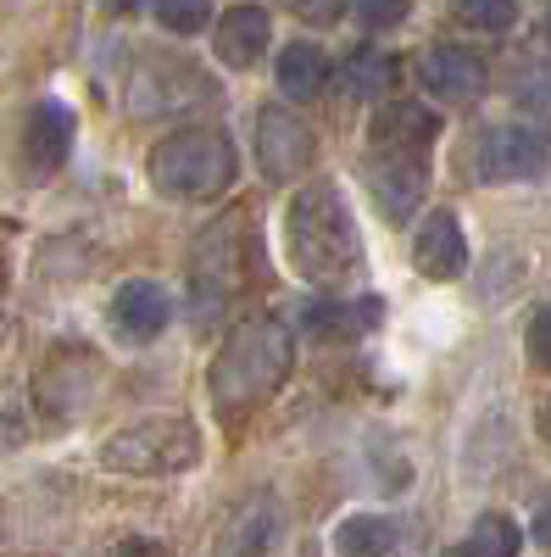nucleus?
Masks as SVG:
<instances>
[{"mask_svg": "<svg viewBox=\"0 0 551 557\" xmlns=\"http://www.w3.org/2000/svg\"><path fill=\"white\" fill-rule=\"evenodd\" d=\"M518 546H524L518 519H508V513H479L463 541L446 546V557H518Z\"/></svg>", "mask_w": 551, "mask_h": 557, "instance_id": "obj_20", "label": "nucleus"}, {"mask_svg": "<svg viewBox=\"0 0 551 557\" xmlns=\"http://www.w3.org/2000/svg\"><path fill=\"white\" fill-rule=\"evenodd\" d=\"M529 530H535V546H540V552H551V491L535 502V519H529Z\"/></svg>", "mask_w": 551, "mask_h": 557, "instance_id": "obj_29", "label": "nucleus"}, {"mask_svg": "<svg viewBox=\"0 0 551 557\" xmlns=\"http://www.w3.org/2000/svg\"><path fill=\"white\" fill-rule=\"evenodd\" d=\"M285 257L306 285H346L362 268V235L351 201L335 178H312L290 196L285 212Z\"/></svg>", "mask_w": 551, "mask_h": 557, "instance_id": "obj_3", "label": "nucleus"}, {"mask_svg": "<svg viewBox=\"0 0 551 557\" xmlns=\"http://www.w3.org/2000/svg\"><path fill=\"white\" fill-rule=\"evenodd\" d=\"M101 380H107L101 351H89V346H78V341L51 346V351H45V362H39V374H34L39 412L57 418V424H73V418H84L89 401L101 396Z\"/></svg>", "mask_w": 551, "mask_h": 557, "instance_id": "obj_9", "label": "nucleus"}, {"mask_svg": "<svg viewBox=\"0 0 551 557\" xmlns=\"http://www.w3.org/2000/svg\"><path fill=\"white\" fill-rule=\"evenodd\" d=\"M524 351H529V362L540 368V374H551V307H540V312L529 318V330H524Z\"/></svg>", "mask_w": 551, "mask_h": 557, "instance_id": "obj_26", "label": "nucleus"}, {"mask_svg": "<svg viewBox=\"0 0 551 557\" xmlns=\"http://www.w3.org/2000/svg\"><path fill=\"white\" fill-rule=\"evenodd\" d=\"M301 17H306V23H329V28H335V23L346 17V7H301Z\"/></svg>", "mask_w": 551, "mask_h": 557, "instance_id": "obj_30", "label": "nucleus"}, {"mask_svg": "<svg viewBox=\"0 0 551 557\" xmlns=\"http://www.w3.org/2000/svg\"><path fill=\"white\" fill-rule=\"evenodd\" d=\"M474 168L490 184H518V178H540L551 168V139L546 128H524V123H496L479 134L474 146Z\"/></svg>", "mask_w": 551, "mask_h": 557, "instance_id": "obj_11", "label": "nucleus"}, {"mask_svg": "<svg viewBox=\"0 0 551 557\" xmlns=\"http://www.w3.org/2000/svg\"><path fill=\"white\" fill-rule=\"evenodd\" d=\"M317 162V134L285 101H267L256 112V168L267 184H296Z\"/></svg>", "mask_w": 551, "mask_h": 557, "instance_id": "obj_10", "label": "nucleus"}, {"mask_svg": "<svg viewBox=\"0 0 551 557\" xmlns=\"http://www.w3.org/2000/svg\"><path fill=\"white\" fill-rule=\"evenodd\" d=\"M112 557H167V546L151 541V535H123V541L112 546Z\"/></svg>", "mask_w": 551, "mask_h": 557, "instance_id": "obj_28", "label": "nucleus"}, {"mask_svg": "<svg viewBox=\"0 0 551 557\" xmlns=\"http://www.w3.org/2000/svg\"><path fill=\"white\" fill-rule=\"evenodd\" d=\"M396 541H401L396 519H385V513H351L335 530V557H390Z\"/></svg>", "mask_w": 551, "mask_h": 557, "instance_id": "obj_19", "label": "nucleus"}, {"mask_svg": "<svg viewBox=\"0 0 551 557\" xmlns=\"http://www.w3.org/2000/svg\"><path fill=\"white\" fill-rule=\"evenodd\" d=\"M412 268L424 278H456L468 268V235L456 212H429L418 223V235H412Z\"/></svg>", "mask_w": 551, "mask_h": 557, "instance_id": "obj_15", "label": "nucleus"}, {"mask_svg": "<svg viewBox=\"0 0 551 557\" xmlns=\"http://www.w3.org/2000/svg\"><path fill=\"white\" fill-rule=\"evenodd\" d=\"M262 278V246H256V212H223L201 228V240L190 251V318L217 323L251 285Z\"/></svg>", "mask_w": 551, "mask_h": 557, "instance_id": "obj_4", "label": "nucleus"}, {"mask_svg": "<svg viewBox=\"0 0 551 557\" xmlns=\"http://www.w3.org/2000/svg\"><path fill=\"white\" fill-rule=\"evenodd\" d=\"M390 73H396V62L385 51H374V45H362V51L346 62V89H351L356 101H374L379 89L390 84Z\"/></svg>", "mask_w": 551, "mask_h": 557, "instance_id": "obj_21", "label": "nucleus"}, {"mask_svg": "<svg viewBox=\"0 0 551 557\" xmlns=\"http://www.w3.org/2000/svg\"><path fill=\"white\" fill-rule=\"evenodd\" d=\"M546 39H551V12H546Z\"/></svg>", "mask_w": 551, "mask_h": 557, "instance_id": "obj_33", "label": "nucleus"}, {"mask_svg": "<svg viewBox=\"0 0 551 557\" xmlns=\"http://www.w3.org/2000/svg\"><path fill=\"white\" fill-rule=\"evenodd\" d=\"M440 139V117L424 101H390L367 128V190L385 223H406L429 196V151Z\"/></svg>", "mask_w": 551, "mask_h": 557, "instance_id": "obj_1", "label": "nucleus"}, {"mask_svg": "<svg viewBox=\"0 0 551 557\" xmlns=\"http://www.w3.org/2000/svg\"><path fill=\"white\" fill-rule=\"evenodd\" d=\"M296 368V335L279 312H256V318H240L228 341L217 346L212 368H206V396L217 407V418H246L256 412L273 391L290 380Z\"/></svg>", "mask_w": 551, "mask_h": 557, "instance_id": "obj_2", "label": "nucleus"}, {"mask_svg": "<svg viewBox=\"0 0 551 557\" xmlns=\"http://www.w3.org/2000/svg\"><path fill=\"white\" fill-rule=\"evenodd\" d=\"M0 296H7V262H0Z\"/></svg>", "mask_w": 551, "mask_h": 557, "instance_id": "obj_32", "label": "nucleus"}, {"mask_svg": "<svg viewBox=\"0 0 551 557\" xmlns=\"http://www.w3.org/2000/svg\"><path fill=\"white\" fill-rule=\"evenodd\" d=\"M267 39H273V23H267L262 7H228L217 17V28H212V51H217L223 67H240L246 73V67L262 62Z\"/></svg>", "mask_w": 551, "mask_h": 557, "instance_id": "obj_16", "label": "nucleus"}, {"mask_svg": "<svg viewBox=\"0 0 551 557\" xmlns=\"http://www.w3.org/2000/svg\"><path fill=\"white\" fill-rule=\"evenodd\" d=\"M463 28H479V34H508L518 23V7H508V0H468V7L451 12Z\"/></svg>", "mask_w": 551, "mask_h": 557, "instance_id": "obj_24", "label": "nucleus"}, {"mask_svg": "<svg viewBox=\"0 0 551 557\" xmlns=\"http://www.w3.org/2000/svg\"><path fill=\"white\" fill-rule=\"evenodd\" d=\"M201 462V430L178 412H156V418H134L117 435L101 441V469L112 474H134V480H167Z\"/></svg>", "mask_w": 551, "mask_h": 557, "instance_id": "obj_7", "label": "nucleus"}, {"mask_svg": "<svg viewBox=\"0 0 551 557\" xmlns=\"http://www.w3.org/2000/svg\"><path fill=\"white\" fill-rule=\"evenodd\" d=\"M123 107L140 123L196 117L201 107H217V78L178 51H140L123 78Z\"/></svg>", "mask_w": 551, "mask_h": 557, "instance_id": "obj_6", "label": "nucleus"}, {"mask_svg": "<svg viewBox=\"0 0 551 557\" xmlns=\"http://www.w3.org/2000/svg\"><path fill=\"white\" fill-rule=\"evenodd\" d=\"M324 84H329V57L317 51L312 39L285 45V57H279V89H285V101H312V96H324Z\"/></svg>", "mask_w": 551, "mask_h": 557, "instance_id": "obj_18", "label": "nucleus"}, {"mask_svg": "<svg viewBox=\"0 0 551 557\" xmlns=\"http://www.w3.org/2000/svg\"><path fill=\"white\" fill-rule=\"evenodd\" d=\"M73 139H78V117H73L67 101H28L12 117L7 157H12L23 184H45V178H57L62 162L73 157Z\"/></svg>", "mask_w": 551, "mask_h": 557, "instance_id": "obj_8", "label": "nucleus"}, {"mask_svg": "<svg viewBox=\"0 0 551 557\" xmlns=\"http://www.w3.org/2000/svg\"><path fill=\"white\" fill-rule=\"evenodd\" d=\"M112 330L128 346H151L167 323H173V296L156 285V278H123L112 290Z\"/></svg>", "mask_w": 551, "mask_h": 557, "instance_id": "obj_13", "label": "nucleus"}, {"mask_svg": "<svg viewBox=\"0 0 551 557\" xmlns=\"http://www.w3.org/2000/svg\"><path fill=\"white\" fill-rule=\"evenodd\" d=\"M385 301L379 296H356V301H306V330L317 341H356L367 330H379Z\"/></svg>", "mask_w": 551, "mask_h": 557, "instance_id": "obj_17", "label": "nucleus"}, {"mask_svg": "<svg viewBox=\"0 0 551 557\" xmlns=\"http://www.w3.org/2000/svg\"><path fill=\"white\" fill-rule=\"evenodd\" d=\"M513 101H518V112H529L535 123H551V62H535V67L518 73Z\"/></svg>", "mask_w": 551, "mask_h": 557, "instance_id": "obj_23", "label": "nucleus"}, {"mask_svg": "<svg viewBox=\"0 0 551 557\" xmlns=\"http://www.w3.org/2000/svg\"><path fill=\"white\" fill-rule=\"evenodd\" d=\"M240 173V151L235 139L212 123H190V128H173L167 139H156L151 157H146V178L151 190L178 201V207H201L217 201Z\"/></svg>", "mask_w": 551, "mask_h": 557, "instance_id": "obj_5", "label": "nucleus"}, {"mask_svg": "<svg viewBox=\"0 0 551 557\" xmlns=\"http://www.w3.org/2000/svg\"><path fill=\"white\" fill-rule=\"evenodd\" d=\"M535 424H540V441H546V446H551V396H546V401H540V412H535Z\"/></svg>", "mask_w": 551, "mask_h": 557, "instance_id": "obj_31", "label": "nucleus"}, {"mask_svg": "<svg viewBox=\"0 0 551 557\" xmlns=\"http://www.w3.org/2000/svg\"><path fill=\"white\" fill-rule=\"evenodd\" d=\"M28 446V412H23V391L0 385V451Z\"/></svg>", "mask_w": 551, "mask_h": 557, "instance_id": "obj_25", "label": "nucleus"}, {"mask_svg": "<svg viewBox=\"0 0 551 557\" xmlns=\"http://www.w3.org/2000/svg\"><path fill=\"white\" fill-rule=\"evenodd\" d=\"M356 23H362L367 34H379V28L406 23V7H356Z\"/></svg>", "mask_w": 551, "mask_h": 557, "instance_id": "obj_27", "label": "nucleus"}, {"mask_svg": "<svg viewBox=\"0 0 551 557\" xmlns=\"http://www.w3.org/2000/svg\"><path fill=\"white\" fill-rule=\"evenodd\" d=\"M285 530H290L285 502L273 496L267 485H262V491H251V496L235 507V513L223 519L212 557H279V546H285Z\"/></svg>", "mask_w": 551, "mask_h": 557, "instance_id": "obj_12", "label": "nucleus"}, {"mask_svg": "<svg viewBox=\"0 0 551 557\" xmlns=\"http://www.w3.org/2000/svg\"><path fill=\"white\" fill-rule=\"evenodd\" d=\"M151 17H156L167 34H178V39H196L201 28H217V17H223V12L201 7V0H184V7H178V0H156Z\"/></svg>", "mask_w": 551, "mask_h": 557, "instance_id": "obj_22", "label": "nucleus"}, {"mask_svg": "<svg viewBox=\"0 0 551 557\" xmlns=\"http://www.w3.org/2000/svg\"><path fill=\"white\" fill-rule=\"evenodd\" d=\"M418 78H424V89L435 101H479L485 96V62L474 57V51H463V45H435V51L418 62Z\"/></svg>", "mask_w": 551, "mask_h": 557, "instance_id": "obj_14", "label": "nucleus"}]
</instances>
